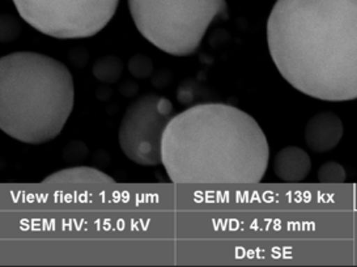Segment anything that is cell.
<instances>
[{
    "label": "cell",
    "mask_w": 357,
    "mask_h": 267,
    "mask_svg": "<svg viewBox=\"0 0 357 267\" xmlns=\"http://www.w3.org/2000/svg\"><path fill=\"white\" fill-rule=\"evenodd\" d=\"M22 20L59 40L88 38L113 19L119 0H12Z\"/></svg>",
    "instance_id": "5"
},
{
    "label": "cell",
    "mask_w": 357,
    "mask_h": 267,
    "mask_svg": "<svg viewBox=\"0 0 357 267\" xmlns=\"http://www.w3.org/2000/svg\"><path fill=\"white\" fill-rule=\"evenodd\" d=\"M174 117L167 97L148 93L131 102L123 114L118 139L127 159L143 167L161 164L164 131Z\"/></svg>",
    "instance_id": "6"
},
{
    "label": "cell",
    "mask_w": 357,
    "mask_h": 267,
    "mask_svg": "<svg viewBox=\"0 0 357 267\" xmlns=\"http://www.w3.org/2000/svg\"><path fill=\"white\" fill-rule=\"evenodd\" d=\"M0 29H1V36H0L1 43H11L20 36L22 25L11 15H3Z\"/></svg>",
    "instance_id": "13"
},
{
    "label": "cell",
    "mask_w": 357,
    "mask_h": 267,
    "mask_svg": "<svg viewBox=\"0 0 357 267\" xmlns=\"http://www.w3.org/2000/svg\"><path fill=\"white\" fill-rule=\"evenodd\" d=\"M267 45L280 75L306 96L357 98V0H278Z\"/></svg>",
    "instance_id": "1"
},
{
    "label": "cell",
    "mask_w": 357,
    "mask_h": 267,
    "mask_svg": "<svg viewBox=\"0 0 357 267\" xmlns=\"http://www.w3.org/2000/svg\"><path fill=\"white\" fill-rule=\"evenodd\" d=\"M45 183H113L114 180L92 167H74L55 171L43 180Z\"/></svg>",
    "instance_id": "9"
},
{
    "label": "cell",
    "mask_w": 357,
    "mask_h": 267,
    "mask_svg": "<svg viewBox=\"0 0 357 267\" xmlns=\"http://www.w3.org/2000/svg\"><path fill=\"white\" fill-rule=\"evenodd\" d=\"M346 180L347 173L344 167L336 161L325 162L318 169V181L321 183H343Z\"/></svg>",
    "instance_id": "11"
},
{
    "label": "cell",
    "mask_w": 357,
    "mask_h": 267,
    "mask_svg": "<svg viewBox=\"0 0 357 267\" xmlns=\"http://www.w3.org/2000/svg\"><path fill=\"white\" fill-rule=\"evenodd\" d=\"M268 160V142L258 122L229 104L189 107L164 131L161 164L174 183H258Z\"/></svg>",
    "instance_id": "2"
},
{
    "label": "cell",
    "mask_w": 357,
    "mask_h": 267,
    "mask_svg": "<svg viewBox=\"0 0 357 267\" xmlns=\"http://www.w3.org/2000/svg\"><path fill=\"white\" fill-rule=\"evenodd\" d=\"M122 71L123 63L114 55H104L100 59H97L93 66V75L96 76V79L106 84L116 83L122 75Z\"/></svg>",
    "instance_id": "10"
},
{
    "label": "cell",
    "mask_w": 357,
    "mask_h": 267,
    "mask_svg": "<svg viewBox=\"0 0 357 267\" xmlns=\"http://www.w3.org/2000/svg\"><path fill=\"white\" fill-rule=\"evenodd\" d=\"M273 173L283 182H303L310 174L312 160L307 152L289 146L279 151L273 159Z\"/></svg>",
    "instance_id": "8"
},
{
    "label": "cell",
    "mask_w": 357,
    "mask_h": 267,
    "mask_svg": "<svg viewBox=\"0 0 357 267\" xmlns=\"http://www.w3.org/2000/svg\"><path fill=\"white\" fill-rule=\"evenodd\" d=\"M128 71L137 79H147L153 71V63L146 55L137 54L128 61Z\"/></svg>",
    "instance_id": "12"
},
{
    "label": "cell",
    "mask_w": 357,
    "mask_h": 267,
    "mask_svg": "<svg viewBox=\"0 0 357 267\" xmlns=\"http://www.w3.org/2000/svg\"><path fill=\"white\" fill-rule=\"evenodd\" d=\"M344 134L343 122L333 112H322L310 118L305 128V142L314 153L334 150Z\"/></svg>",
    "instance_id": "7"
},
{
    "label": "cell",
    "mask_w": 357,
    "mask_h": 267,
    "mask_svg": "<svg viewBox=\"0 0 357 267\" xmlns=\"http://www.w3.org/2000/svg\"><path fill=\"white\" fill-rule=\"evenodd\" d=\"M74 102V79L62 62L33 52L1 58L0 128L12 139L26 144L55 139Z\"/></svg>",
    "instance_id": "3"
},
{
    "label": "cell",
    "mask_w": 357,
    "mask_h": 267,
    "mask_svg": "<svg viewBox=\"0 0 357 267\" xmlns=\"http://www.w3.org/2000/svg\"><path fill=\"white\" fill-rule=\"evenodd\" d=\"M140 34L161 52L189 56L216 17L228 19L227 0H128Z\"/></svg>",
    "instance_id": "4"
}]
</instances>
